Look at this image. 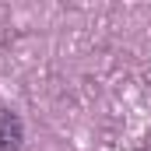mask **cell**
I'll return each instance as SVG.
<instances>
[{
    "instance_id": "1",
    "label": "cell",
    "mask_w": 151,
    "mask_h": 151,
    "mask_svg": "<svg viewBox=\"0 0 151 151\" xmlns=\"http://www.w3.org/2000/svg\"><path fill=\"white\" fill-rule=\"evenodd\" d=\"M21 141H25V127H21L18 113L0 109V151H18Z\"/></svg>"
}]
</instances>
